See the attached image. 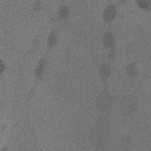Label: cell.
I'll return each mask as SVG.
<instances>
[{
	"instance_id": "cell-1",
	"label": "cell",
	"mask_w": 151,
	"mask_h": 151,
	"mask_svg": "<svg viewBox=\"0 0 151 151\" xmlns=\"http://www.w3.org/2000/svg\"><path fill=\"white\" fill-rule=\"evenodd\" d=\"M97 103L98 107L103 110L108 109L112 104V98L106 92L101 93L98 97Z\"/></svg>"
},
{
	"instance_id": "cell-2",
	"label": "cell",
	"mask_w": 151,
	"mask_h": 151,
	"mask_svg": "<svg viewBox=\"0 0 151 151\" xmlns=\"http://www.w3.org/2000/svg\"><path fill=\"white\" fill-rule=\"evenodd\" d=\"M135 105L134 99L130 96H127L122 100L121 106L122 110L123 112L126 113H129L132 111V110L134 109V106Z\"/></svg>"
},
{
	"instance_id": "cell-3",
	"label": "cell",
	"mask_w": 151,
	"mask_h": 151,
	"mask_svg": "<svg viewBox=\"0 0 151 151\" xmlns=\"http://www.w3.org/2000/svg\"><path fill=\"white\" fill-rule=\"evenodd\" d=\"M116 14V10L114 5L107 6L104 11L103 17L104 20L107 22H110L114 18Z\"/></svg>"
},
{
	"instance_id": "cell-4",
	"label": "cell",
	"mask_w": 151,
	"mask_h": 151,
	"mask_svg": "<svg viewBox=\"0 0 151 151\" xmlns=\"http://www.w3.org/2000/svg\"><path fill=\"white\" fill-rule=\"evenodd\" d=\"M113 42H114V38H113V35L112 33L110 32H106L103 38V45L106 47L113 48V43H114Z\"/></svg>"
},
{
	"instance_id": "cell-5",
	"label": "cell",
	"mask_w": 151,
	"mask_h": 151,
	"mask_svg": "<svg viewBox=\"0 0 151 151\" xmlns=\"http://www.w3.org/2000/svg\"><path fill=\"white\" fill-rule=\"evenodd\" d=\"M110 75V68L108 65L104 64L100 67V76L101 78L106 81Z\"/></svg>"
},
{
	"instance_id": "cell-6",
	"label": "cell",
	"mask_w": 151,
	"mask_h": 151,
	"mask_svg": "<svg viewBox=\"0 0 151 151\" xmlns=\"http://www.w3.org/2000/svg\"><path fill=\"white\" fill-rule=\"evenodd\" d=\"M45 64V58H41V60L39 61L37 67L35 69V75L37 77H39L42 74Z\"/></svg>"
},
{
	"instance_id": "cell-7",
	"label": "cell",
	"mask_w": 151,
	"mask_h": 151,
	"mask_svg": "<svg viewBox=\"0 0 151 151\" xmlns=\"http://www.w3.org/2000/svg\"><path fill=\"white\" fill-rule=\"evenodd\" d=\"M69 14V9L67 6H61L58 11V16L61 19H65Z\"/></svg>"
},
{
	"instance_id": "cell-8",
	"label": "cell",
	"mask_w": 151,
	"mask_h": 151,
	"mask_svg": "<svg viewBox=\"0 0 151 151\" xmlns=\"http://www.w3.org/2000/svg\"><path fill=\"white\" fill-rule=\"evenodd\" d=\"M57 42V36L55 32L52 31L50 33L49 35L48 40V45L50 47H52L56 44Z\"/></svg>"
},
{
	"instance_id": "cell-9",
	"label": "cell",
	"mask_w": 151,
	"mask_h": 151,
	"mask_svg": "<svg viewBox=\"0 0 151 151\" xmlns=\"http://www.w3.org/2000/svg\"><path fill=\"white\" fill-rule=\"evenodd\" d=\"M127 73L129 75H134L137 73V67L136 65L132 63V64H129L127 66Z\"/></svg>"
},
{
	"instance_id": "cell-10",
	"label": "cell",
	"mask_w": 151,
	"mask_h": 151,
	"mask_svg": "<svg viewBox=\"0 0 151 151\" xmlns=\"http://www.w3.org/2000/svg\"><path fill=\"white\" fill-rule=\"evenodd\" d=\"M137 4L142 9L149 10L150 9V3L147 1H137Z\"/></svg>"
},
{
	"instance_id": "cell-11",
	"label": "cell",
	"mask_w": 151,
	"mask_h": 151,
	"mask_svg": "<svg viewBox=\"0 0 151 151\" xmlns=\"http://www.w3.org/2000/svg\"><path fill=\"white\" fill-rule=\"evenodd\" d=\"M3 67H4V65L2 62H1V71H3Z\"/></svg>"
}]
</instances>
